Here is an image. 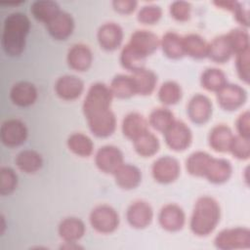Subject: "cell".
Segmentation results:
<instances>
[{"instance_id": "obj_43", "label": "cell", "mask_w": 250, "mask_h": 250, "mask_svg": "<svg viewBox=\"0 0 250 250\" xmlns=\"http://www.w3.org/2000/svg\"><path fill=\"white\" fill-rule=\"evenodd\" d=\"M162 16V9L157 5H146L138 13V21L145 24L157 22Z\"/></svg>"}, {"instance_id": "obj_48", "label": "cell", "mask_w": 250, "mask_h": 250, "mask_svg": "<svg viewBox=\"0 0 250 250\" xmlns=\"http://www.w3.org/2000/svg\"><path fill=\"white\" fill-rule=\"evenodd\" d=\"M235 20L242 25L248 26L249 25V16H248V11L242 7V5L238 2L237 6L235 9L232 11Z\"/></svg>"}, {"instance_id": "obj_12", "label": "cell", "mask_w": 250, "mask_h": 250, "mask_svg": "<svg viewBox=\"0 0 250 250\" xmlns=\"http://www.w3.org/2000/svg\"><path fill=\"white\" fill-rule=\"evenodd\" d=\"M128 45L146 58L158 48L160 40L156 34L148 30H136L131 35Z\"/></svg>"}, {"instance_id": "obj_28", "label": "cell", "mask_w": 250, "mask_h": 250, "mask_svg": "<svg viewBox=\"0 0 250 250\" xmlns=\"http://www.w3.org/2000/svg\"><path fill=\"white\" fill-rule=\"evenodd\" d=\"M183 47L185 55L194 59H202L207 57L208 44L198 34H188L183 37Z\"/></svg>"}, {"instance_id": "obj_1", "label": "cell", "mask_w": 250, "mask_h": 250, "mask_svg": "<svg viewBox=\"0 0 250 250\" xmlns=\"http://www.w3.org/2000/svg\"><path fill=\"white\" fill-rule=\"evenodd\" d=\"M29 29V19L23 13H12L5 19L2 33V47L6 54L20 56L23 52Z\"/></svg>"}, {"instance_id": "obj_16", "label": "cell", "mask_w": 250, "mask_h": 250, "mask_svg": "<svg viewBox=\"0 0 250 250\" xmlns=\"http://www.w3.org/2000/svg\"><path fill=\"white\" fill-rule=\"evenodd\" d=\"M97 38L103 49L113 51L120 46L123 40V30L117 23L106 22L99 28Z\"/></svg>"}, {"instance_id": "obj_44", "label": "cell", "mask_w": 250, "mask_h": 250, "mask_svg": "<svg viewBox=\"0 0 250 250\" xmlns=\"http://www.w3.org/2000/svg\"><path fill=\"white\" fill-rule=\"evenodd\" d=\"M190 4L187 1H175L170 5L171 16L179 21H186L190 16Z\"/></svg>"}, {"instance_id": "obj_26", "label": "cell", "mask_w": 250, "mask_h": 250, "mask_svg": "<svg viewBox=\"0 0 250 250\" xmlns=\"http://www.w3.org/2000/svg\"><path fill=\"white\" fill-rule=\"evenodd\" d=\"M232 54L231 47L226 35L218 36L208 44L207 57L216 62L224 63L228 62Z\"/></svg>"}, {"instance_id": "obj_2", "label": "cell", "mask_w": 250, "mask_h": 250, "mask_svg": "<svg viewBox=\"0 0 250 250\" xmlns=\"http://www.w3.org/2000/svg\"><path fill=\"white\" fill-rule=\"evenodd\" d=\"M220 206L210 196L199 197L194 205L190 218V229L198 236L210 234L220 221Z\"/></svg>"}, {"instance_id": "obj_47", "label": "cell", "mask_w": 250, "mask_h": 250, "mask_svg": "<svg viewBox=\"0 0 250 250\" xmlns=\"http://www.w3.org/2000/svg\"><path fill=\"white\" fill-rule=\"evenodd\" d=\"M114 10L120 14H130L137 7L135 0H115L112 2Z\"/></svg>"}, {"instance_id": "obj_23", "label": "cell", "mask_w": 250, "mask_h": 250, "mask_svg": "<svg viewBox=\"0 0 250 250\" xmlns=\"http://www.w3.org/2000/svg\"><path fill=\"white\" fill-rule=\"evenodd\" d=\"M117 186L124 189H132L139 186L142 174L138 167L132 164H122L113 174Z\"/></svg>"}, {"instance_id": "obj_45", "label": "cell", "mask_w": 250, "mask_h": 250, "mask_svg": "<svg viewBox=\"0 0 250 250\" xmlns=\"http://www.w3.org/2000/svg\"><path fill=\"white\" fill-rule=\"evenodd\" d=\"M236 70L239 78L244 82H249V50L236 55Z\"/></svg>"}, {"instance_id": "obj_46", "label": "cell", "mask_w": 250, "mask_h": 250, "mask_svg": "<svg viewBox=\"0 0 250 250\" xmlns=\"http://www.w3.org/2000/svg\"><path fill=\"white\" fill-rule=\"evenodd\" d=\"M250 114L249 111L246 110L243 113H241L236 121V129L238 131L239 136L245 137V138H249L250 136Z\"/></svg>"}, {"instance_id": "obj_13", "label": "cell", "mask_w": 250, "mask_h": 250, "mask_svg": "<svg viewBox=\"0 0 250 250\" xmlns=\"http://www.w3.org/2000/svg\"><path fill=\"white\" fill-rule=\"evenodd\" d=\"M86 119L91 132L100 138L110 136L116 127V119L110 109L90 116Z\"/></svg>"}, {"instance_id": "obj_41", "label": "cell", "mask_w": 250, "mask_h": 250, "mask_svg": "<svg viewBox=\"0 0 250 250\" xmlns=\"http://www.w3.org/2000/svg\"><path fill=\"white\" fill-rule=\"evenodd\" d=\"M18 185V176L12 168L2 167L0 170V193L2 195L12 193Z\"/></svg>"}, {"instance_id": "obj_5", "label": "cell", "mask_w": 250, "mask_h": 250, "mask_svg": "<svg viewBox=\"0 0 250 250\" xmlns=\"http://www.w3.org/2000/svg\"><path fill=\"white\" fill-rule=\"evenodd\" d=\"M90 223L93 229L102 233L114 231L119 225L117 212L108 205H100L94 208L90 214Z\"/></svg>"}, {"instance_id": "obj_6", "label": "cell", "mask_w": 250, "mask_h": 250, "mask_svg": "<svg viewBox=\"0 0 250 250\" xmlns=\"http://www.w3.org/2000/svg\"><path fill=\"white\" fill-rule=\"evenodd\" d=\"M167 146L176 151L185 150L189 146L192 134L189 127L183 121H176L164 132Z\"/></svg>"}, {"instance_id": "obj_24", "label": "cell", "mask_w": 250, "mask_h": 250, "mask_svg": "<svg viewBox=\"0 0 250 250\" xmlns=\"http://www.w3.org/2000/svg\"><path fill=\"white\" fill-rule=\"evenodd\" d=\"M85 233L84 223L74 217L65 218L59 226V234L66 243H75Z\"/></svg>"}, {"instance_id": "obj_20", "label": "cell", "mask_w": 250, "mask_h": 250, "mask_svg": "<svg viewBox=\"0 0 250 250\" xmlns=\"http://www.w3.org/2000/svg\"><path fill=\"white\" fill-rule=\"evenodd\" d=\"M93 55L88 46L83 44L73 45L67 53L68 65L77 71L87 70L92 63Z\"/></svg>"}, {"instance_id": "obj_15", "label": "cell", "mask_w": 250, "mask_h": 250, "mask_svg": "<svg viewBox=\"0 0 250 250\" xmlns=\"http://www.w3.org/2000/svg\"><path fill=\"white\" fill-rule=\"evenodd\" d=\"M158 221L164 229L168 231H178L184 227L186 216L179 205L167 204L160 210Z\"/></svg>"}, {"instance_id": "obj_30", "label": "cell", "mask_w": 250, "mask_h": 250, "mask_svg": "<svg viewBox=\"0 0 250 250\" xmlns=\"http://www.w3.org/2000/svg\"><path fill=\"white\" fill-rule=\"evenodd\" d=\"M30 12L37 21L48 23L61 12V10L58 3L55 1L40 0L32 3Z\"/></svg>"}, {"instance_id": "obj_7", "label": "cell", "mask_w": 250, "mask_h": 250, "mask_svg": "<svg viewBox=\"0 0 250 250\" xmlns=\"http://www.w3.org/2000/svg\"><path fill=\"white\" fill-rule=\"evenodd\" d=\"M246 91L236 84H226L217 92L219 105L225 110H235L246 102Z\"/></svg>"}, {"instance_id": "obj_36", "label": "cell", "mask_w": 250, "mask_h": 250, "mask_svg": "<svg viewBox=\"0 0 250 250\" xmlns=\"http://www.w3.org/2000/svg\"><path fill=\"white\" fill-rule=\"evenodd\" d=\"M211 155L204 151H195L191 153L186 162L188 172L196 177H204L205 170L211 159Z\"/></svg>"}, {"instance_id": "obj_40", "label": "cell", "mask_w": 250, "mask_h": 250, "mask_svg": "<svg viewBox=\"0 0 250 250\" xmlns=\"http://www.w3.org/2000/svg\"><path fill=\"white\" fill-rule=\"evenodd\" d=\"M226 36L233 54L238 55L249 50V35L246 30L242 28H235L230 30Z\"/></svg>"}, {"instance_id": "obj_22", "label": "cell", "mask_w": 250, "mask_h": 250, "mask_svg": "<svg viewBox=\"0 0 250 250\" xmlns=\"http://www.w3.org/2000/svg\"><path fill=\"white\" fill-rule=\"evenodd\" d=\"M233 134L229 127L225 124L215 126L209 134V146L218 152H227L229 150Z\"/></svg>"}, {"instance_id": "obj_37", "label": "cell", "mask_w": 250, "mask_h": 250, "mask_svg": "<svg viewBox=\"0 0 250 250\" xmlns=\"http://www.w3.org/2000/svg\"><path fill=\"white\" fill-rule=\"evenodd\" d=\"M120 62L124 68L134 72L145 67L146 57L139 54L127 44L120 54Z\"/></svg>"}, {"instance_id": "obj_21", "label": "cell", "mask_w": 250, "mask_h": 250, "mask_svg": "<svg viewBox=\"0 0 250 250\" xmlns=\"http://www.w3.org/2000/svg\"><path fill=\"white\" fill-rule=\"evenodd\" d=\"M12 102L19 106H29L37 99V90L35 86L26 81L16 83L10 92Z\"/></svg>"}, {"instance_id": "obj_17", "label": "cell", "mask_w": 250, "mask_h": 250, "mask_svg": "<svg viewBox=\"0 0 250 250\" xmlns=\"http://www.w3.org/2000/svg\"><path fill=\"white\" fill-rule=\"evenodd\" d=\"M84 89L82 80L74 75H63L60 77L55 85L57 95L65 101H72L80 97Z\"/></svg>"}, {"instance_id": "obj_8", "label": "cell", "mask_w": 250, "mask_h": 250, "mask_svg": "<svg viewBox=\"0 0 250 250\" xmlns=\"http://www.w3.org/2000/svg\"><path fill=\"white\" fill-rule=\"evenodd\" d=\"M154 180L161 184H169L177 180L180 175V164L172 156L159 157L153 162L151 168Z\"/></svg>"}, {"instance_id": "obj_19", "label": "cell", "mask_w": 250, "mask_h": 250, "mask_svg": "<svg viewBox=\"0 0 250 250\" xmlns=\"http://www.w3.org/2000/svg\"><path fill=\"white\" fill-rule=\"evenodd\" d=\"M231 172L232 168L229 161L224 158L211 157L204 177L213 184H223L229 179Z\"/></svg>"}, {"instance_id": "obj_14", "label": "cell", "mask_w": 250, "mask_h": 250, "mask_svg": "<svg viewBox=\"0 0 250 250\" xmlns=\"http://www.w3.org/2000/svg\"><path fill=\"white\" fill-rule=\"evenodd\" d=\"M153 212L151 206L145 201H135L132 203L126 213V218L130 226L135 229L146 228L152 220Z\"/></svg>"}, {"instance_id": "obj_9", "label": "cell", "mask_w": 250, "mask_h": 250, "mask_svg": "<svg viewBox=\"0 0 250 250\" xmlns=\"http://www.w3.org/2000/svg\"><path fill=\"white\" fill-rule=\"evenodd\" d=\"M27 138V128L19 119H9L1 126V141L10 147L22 145Z\"/></svg>"}, {"instance_id": "obj_27", "label": "cell", "mask_w": 250, "mask_h": 250, "mask_svg": "<svg viewBox=\"0 0 250 250\" xmlns=\"http://www.w3.org/2000/svg\"><path fill=\"white\" fill-rule=\"evenodd\" d=\"M131 76L135 85L136 94L146 96L152 93L157 82V77L153 71L144 67L134 71Z\"/></svg>"}, {"instance_id": "obj_18", "label": "cell", "mask_w": 250, "mask_h": 250, "mask_svg": "<svg viewBox=\"0 0 250 250\" xmlns=\"http://www.w3.org/2000/svg\"><path fill=\"white\" fill-rule=\"evenodd\" d=\"M50 35L57 40H65L74 28L72 17L66 12H60L53 20L46 23Z\"/></svg>"}, {"instance_id": "obj_34", "label": "cell", "mask_w": 250, "mask_h": 250, "mask_svg": "<svg viewBox=\"0 0 250 250\" xmlns=\"http://www.w3.org/2000/svg\"><path fill=\"white\" fill-rule=\"evenodd\" d=\"M67 146L76 155L87 157L92 154L94 144L88 136L82 133H74L68 137Z\"/></svg>"}, {"instance_id": "obj_31", "label": "cell", "mask_w": 250, "mask_h": 250, "mask_svg": "<svg viewBox=\"0 0 250 250\" xmlns=\"http://www.w3.org/2000/svg\"><path fill=\"white\" fill-rule=\"evenodd\" d=\"M160 45L164 55L170 59H180L185 55L183 37L176 32H166L160 41Z\"/></svg>"}, {"instance_id": "obj_39", "label": "cell", "mask_w": 250, "mask_h": 250, "mask_svg": "<svg viewBox=\"0 0 250 250\" xmlns=\"http://www.w3.org/2000/svg\"><path fill=\"white\" fill-rule=\"evenodd\" d=\"M182 98V89L175 81L164 82L158 90L159 101L167 105L177 104Z\"/></svg>"}, {"instance_id": "obj_32", "label": "cell", "mask_w": 250, "mask_h": 250, "mask_svg": "<svg viewBox=\"0 0 250 250\" xmlns=\"http://www.w3.org/2000/svg\"><path fill=\"white\" fill-rule=\"evenodd\" d=\"M134 142V147L138 154L144 157H148L155 154L159 149V141L155 135L148 130L137 137Z\"/></svg>"}, {"instance_id": "obj_3", "label": "cell", "mask_w": 250, "mask_h": 250, "mask_svg": "<svg viewBox=\"0 0 250 250\" xmlns=\"http://www.w3.org/2000/svg\"><path fill=\"white\" fill-rule=\"evenodd\" d=\"M112 97L110 88L105 84L101 82L93 84L83 103V112L86 118L110 109Z\"/></svg>"}, {"instance_id": "obj_11", "label": "cell", "mask_w": 250, "mask_h": 250, "mask_svg": "<svg viewBox=\"0 0 250 250\" xmlns=\"http://www.w3.org/2000/svg\"><path fill=\"white\" fill-rule=\"evenodd\" d=\"M187 112L193 123L204 124L212 115V103L208 97L202 94H196L190 99Z\"/></svg>"}, {"instance_id": "obj_33", "label": "cell", "mask_w": 250, "mask_h": 250, "mask_svg": "<svg viewBox=\"0 0 250 250\" xmlns=\"http://www.w3.org/2000/svg\"><path fill=\"white\" fill-rule=\"evenodd\" d=\"M112 95L119 99L130 98L136 94L135 85L131 75L118 74L116 75L109 86Z\"/></svg>"}, {"instance_id": "obj_25", "label": "cell", "mask_w": 250, "mask_h": 250, "mask_svg": "<svg viewBox=\"0 0 250 250\" xmlns=\"http://www.w3.org/2000/svg\"><path fill=\"white\" fill-rule=\"evenodd\" d=\"M146 131H147V122L142 114L131 112L124 117L122 132L126 138L133 141Z\"/></svg>"}, {"instance_id": "obj_38", "label": "cell", "mask_w": 250, "mask_h": 250, "mask_svg": "<svg viewBox=\"0 0 250 250\" xmlns=\"http://www.w3.org/2000/svg\"><path fill=\"white\" fill-rule=\"evenodd\" d=\"M175 122L174 114L165 107H158L151 111L149 115V124L157 131L165 132Z\"/></svg>"}, {"instance_id": "obj_29", "label": "cell", "mask_w": 250, "mask_h": 250, "mask_svg": "<svg viewBox=\"0 0 250 250\" xmlns=\"http://www.w3.org/2000/svg\"><path fill=\"white\" fill-rule=\"evenodd\" d=\"M43 164L41 155L32 149L21 150L16 157V165L18 168L27 174L37 172Z\"/></svg>"}, {"instance_id": "obj_42", "label": "cell", "mask_w": 250, "mask_h": 250, "mask_svg": "<svg viewBox=\"0 0 250 250\" xmlns=\"http://www.w3.org/2000/svg\"><path fill=\"white\" fill-rule=\"evenodd\" d=\"M232 155L238 159H248L250 155V142L249 138L242 136H234L229 147Z\"/></svg>"}, {"instance_id": "obj_4", "label": "cell", "mask_w": 250, "mask_h": 250, "mask_svg": "<svg viewBox=\"0 0 250 250\" xmlns=\"http://www.w3.org/2000/svg\"><path fill=\"white\" fill-rule=\"evenodd\" d=\"M215 245L223 250L249 248L250 231L246 228L224 229L215 237Z\"/></svg>"}, {"instance_id": "obj_10", "label": "cell", "mask_w": 250, "mask_h": 250, "mask_svg": "<svg viewBox=\"0 0 250 250\" xmlns=\"http://www.w3.org/2000/svg\"><path fill=\"white\" fill-rule=\"evenodd\" d=\"M95 162L101 171L107 174H114L123 164V154L121 150L114 146H104L98 150Z\"/></svg>"}, {"instance_id": "obj_35", "label": "cell", "mask_w": 250, "mask_h": 250, "mask_svg": "<svg viewBox=\"0 0 250 250\" xmlns=\"http://www.w3.org/2000/svg\"><path fill=\"white\" fill-rule=\"evenodd\" d=\"M200 82L203 88L213 92H218L228 83L226 74L216 67L205 69L201 75Z\"/></svg>"}]
</instances>
